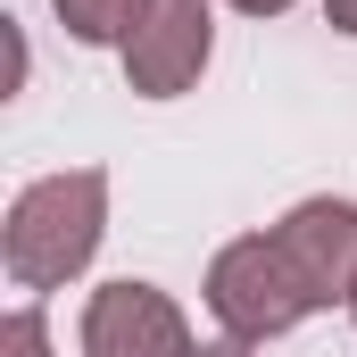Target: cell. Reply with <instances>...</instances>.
Instances as JSON below:
<instances>
[{"mask_svg": "<svg viewBox=\"0 0 357 357\" xmlns=\"http://www.w3.org/2000/svg\"><path fill=\"white\" fill-rule=\"evenodd\" d=\"M274 250H282V266L299 274L307 307H349V291H357V199L316 191V199L282 208Z\"/></svg>", "mask_w": 357, "mask_h": 357, "instance_id": "cell-4", "label": "cell"}, {"mask_svg": "<svg viewBox=\"0 0 357 357\" xmlns=\"http://www.w3.org/2000/svg\"><path fill=\"white\" fill-rule=\"evenodd\" d=\"M191 357H250V341H233V333H225V341H199Z\"/></svg>", "mask_w": 357, "mask_h": 357, "instance_id": "cell-10", "label": "cell"}, {"mask_svg": "<svg viewBox=\"0 0 357 357\" xmlns=\"http://www.w3.org/2000/svg\"><path fill=\"white\" fill-rule=\"evenodd\" d=\"M100 233H108V167H67V175H42L8 199V225H0V266L17 291H67L75 274L100 258Z\"/></svg>", "mask_w": 357, "mask_h": 357, "instance_id": "cell-1", "label": "cell"}, {"mask_svg": "<svg viewBox=\"0 0 357 357\" xmlns=\"http://www.w3.org/2000/svg\"><path fill=\"white\" fill-rule=\"evenodd\" d=\"M59 8V25L91 42V50H125L133 33H142V17H150V0H50Z\"/></svg>", "mask_w": 357, "mask_h": 357, "instance_id": "cell-6", "label": "cell"}, {"mask_svg": "<svg viewBox=\"0 0 357 357\" xmlns=\"http://www.w3.org/2000/svg\"><path fill=\"white\" fill-rule=\"evenodd\" d=\"M116 59H125V84L142 91V100H183V91L208 75V59H216V17H208V0H150L142 33H133Z\"/></svg>", "mask_w": 357, "mask_h": 357, "instance_id": "cell-5", "label": "cell"}, {"mask_svg": "<svg viewBox=\"0 0 357 357\" xmlns=\"http://www.w3.org/2000/svg\"><path fill=\"white\" fill-rule=\"evenodd\" d=\"M191 316L175 307V291L158 282H100L84 299V357H191Z\"/></svg>", "mask_w": 357, "mask_h": 357, "instance_id": "cell-3", "label": "cell"}, {"mask_svg": "<svg viewBox=\"0 0 357 357\" xmlns=\"http://www.w3.org/2000/svg\"><path fill=\"white\" fill-rule=\"evenodd\" d=\"M324 25H333V33H349V42H357V0H324Z\"/></svg>", "mask_w": 357, "mask_h": 357, "instance_id": "cell-8", "label": "cell"}, {"mask_svg": "<svg viewBox=\"0 0 357 357\" xmlns=\"http://www.w3.org/2000/svg\"><path fill=\"white\" fill-rule=\"evenodd\" d=\"M349 324H357V291H349Z\"/></svg>", "mask_w": 357, "mask_h": 357, "instance_id": "cell-11", "label": "cell"}, {"mask_svg": "<svg viewBox=\"0 0 357 357\" xmlns=\"http://www.w3.org/2000/svg\"><path fill=\"white\" fill-rule=\"evenodd\" d=\"M0 357H50V316H42V307L0 316Z\"/></svg>", "mask_w": 357, "mask_h": 357, "instance_id": "cell-7", "label": "cell"}, {"mask_svg": "<svg viewBox=\"0 0 357 357\" xmlns=\"http://www.w3.org/2000/svg\"><path fill=\"white\" fill-rule=\"evenodd\" d=\"M208 316L233 333V341H282L299 316H316L307 307V291H299V274L282 266V250H274V233H241V241H225L216 258H208Z\"/></svg>", "mask_w": 357, "mask_h": 357, "instance_id": "cell-2", "label": "cell"}, {"mask_svg": "<svg viewBox=\"0 0 357 357\" xmlns=\"http://www.w3.org/2000/svg\"><path fill=\"white\" fill-rule=\"evenodd\" d=\"M225 8H241V17H282V8H299V0H225Z\"/></svg>", "mask_w": 357, "mask_h": 357, "instance_id": "cell-9", "label": "cell"}]
</instances>
